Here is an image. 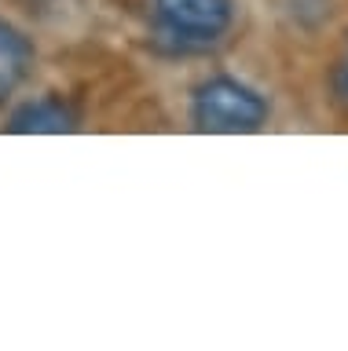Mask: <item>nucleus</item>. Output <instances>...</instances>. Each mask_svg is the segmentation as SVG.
Instances as JSON below:
<instances>
[{"instance_id":"nucleus-3","label":"nucleus","mask_w":348,"mask_h":351,"mask_svg":"<svg viewBox=\"0 0 348 351\" xmlns=\"http://www.w3.org/2000/svg\"><path fill=\"white\" fill-rule=\"evenodd\" d=\"M78 128H81V106L59 92L26 99L4 121V132H12V136H70Z\"/></svg>"},{"instance_id":"nucleus-2","label":"nucleus","mask_w":348,"mask_h":351,"mask_svg":"<svg viewBox=\"0 0 348 351\" xmlns=\"http://www.w3.org/2000/svg\"><path fill=\"white\" fill-rule=\"evenodd\" d=\"M158 37L176 51H205L235 26V0H150Z\"/></svg>"},{"instance_id":"nucleus-1","label":"nucleus","mask_w":348,"mask_h":351,"mask_svg":"<svg viewBox=\"0 0 348 351\" xmlns=\"http://www.w3.org/2000/svg\"><path fill=\"white\" fill-rule=\"evenodd\" d=\"M268 117V95L235 73H209L191 88V128L202 136H253Z\"/></svg>"},{"instance_id":"nucleus-4","label":"nucleus","mask_w":348,"mask_h":351,"mask_svg":"<svg viewBox=\"0 0 348 351\" xmlns=\"http://www.w3.org/2000/svg\"><path fill=\"white\" fill-rule=\"evenodd\" d=\"M37 62V48L23 26L0 15V110L15 99V92L30 81Z\"/></svg>"},{"instance_id":"nucleus-5","label":"nucleus","mask_w":348,"mask_h":351,"mask_svg":"<svg viewBox=\"0 0 348 351\" xmlns=\"http://www.w3.org/2000/svg\"><path fill=\"white\" fill-rule=\"evenodd\" d=\"M330 95L341 110H348V29H345V40H341V51H337V59H334V70H330Z\"/></svg>"}]
</instances>
